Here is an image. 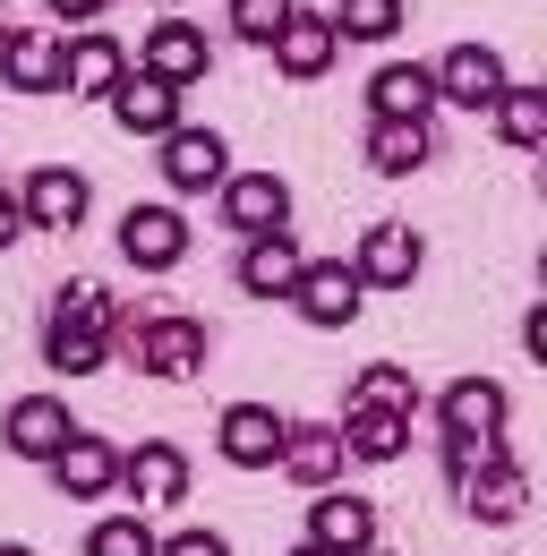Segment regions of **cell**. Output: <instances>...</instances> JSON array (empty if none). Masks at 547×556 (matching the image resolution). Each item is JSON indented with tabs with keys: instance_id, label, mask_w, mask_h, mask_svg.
<instances>
[{
	"instance_id": "obj_1",
	"label": "cell",
	"mask_w": 547,
	"mask_h": 556,
	"mask_svg": "<svg viewBox=\"0 0 547 556\" xmlns=\"http://www.w3.org/2000/svg\"><path fill=\"white\" fill-rule=\"evenodd\" d=\"M120 300L103 291L94 275H77L52 291V308H43V368H68V377H94L112 351H120Z\"/></svg>"
},
{
	"instance_id": "obj_2",
	"label": "cell",
	"mask_w": 547,
	"mask_h": 556,
	"mask_svg": "<svg viewBox=\"0 0 547 556\" xmlns=\"http://www.w3.org/2000/svg\"><path fill=\"white\" fill-rule=\"evenodd\" d=\"M120 351H129L145 377H163V386H180V377H198L214 334H205V317H180V308H163V317H129L120 326Z\"/></svg>"
},
{
	"instance_id": "obj_3",
	"label": "cell",
	"mask_w": 547,
	"mask_h": 556,
	"mask_svg": "<svg viewBox=\"0 0 547 556\" xmlns=\"http://www.w3.org/2000/svg\"><path fill=\"white\" fill-rule=\"evenodd\" d=\"M205 70H214V43H205V26H189V17H163V26H145V43H137V77H154V86L189 94Z\"/></svg>"
},
{
	"instance_id": "obj_4",
	"label": "cell",
	"mask_w": 547,
	"mask_h": 556,
	"mask_svg": "<svg viewBox=\"0 0 547 556\" xmlns=\"http://www.w3.org/2000/svg\"><path fill=\"white\" fill-rule=\"evenodd\" d=\"M129 77V52H120V35H103V26H77L61 43V94L68 103H112V86Z\"/></svg>"
},
{
	"instance_id": "obj_5",
	"label": "cell",
	"mask_w": 547,
	"mask_h": 556,
	"mask_svg": "<svg viewBox=\"0 0 547 556\" xmlns=\"http://www.w3.org/2000/svg\"><path fill=\"white\" fill-rule=\"evenodd\" d=\"M419 266H428V240H419L410 223H368V231H359V257H351L359 291H410Z\"/></svg>"
},
{
	"instance_id": "obj_6",
	"label": "cell",
	"mask_w": 547,
	"mask_h": 556,
	"mask_svg": "<svg viewBox=\"0 0 547 556\" xmlns=\"http://www.w3.org/2000/svg\"><path fill=\"white\" fill-rule=\"evenodd\" d=\"M291 308H300L317 334H342V326L368 308V291H359V275H351L342 257H308V266H300V282H291Z\"/></svg>"
},
{
	"instance_id": "obj_7",
	"label": "cell",
	"mask_w": 547,
	"mask_h": 556,
	"mask_svg": "<svg viewBox=\"0 0 547 556\" xmlns=\"http://www.w3.org/2000/svg\"><path fill=\"white\" fill-rule=\"evenodd\" d=\"M428 77H436V103H462V112H496V94L513 86V70H505L496 43H454Z\"/></svg>"
},
{
	"instance_id": "obj_8",
	"label": "cell",
	"mask_w": 547,
	"mask_h": 556,
	"mask_svg": "<svg viewBox=\"0 0 547 556\" xmlns=\"http://www.w3.org/2000/svg\"><path fill=\"white\" fill-rule=\"evenodd\" d=\"M120 488L137 496V514H163V505L189 496V454L171 437H137L129 454H120Z\"/></svg>"
},
{
	"instance_id": "obj_9",
	"label": "cell",
	"mask_w": 547,
	"mask_h": 556,
	"mask_svg": "<svg viewBox=\"0 0 547 556\" xmlns=\"http://www.w3.org/2000/svg\"><path fill=\"white\" fill-rule=\"evenodd\" d=\"M222 223H231L240 240L291 231V180H282V172H231V180H222Z\"/></svg>"
},
{
	"instance_id": "obj_10",
	"label": "cell",
	"mask_w": 547,
	"mask_h": 556,
	"mask_svg": "<svg viewBox=\"0 0 547 556\" xmlns=\"http://www.w3.org/2000/svg\"><path fill=\"white\" fill-rule=\"evenodd\" d=\"M120 257L137 275H171L189 257V214L180 206H129L120 214Z\"/></svg>"
},
{
	"instance_id": "obj_11",
	"label": "cell",
	"mask_w": 547,
	"mask_h": 556,
	"mask_svg": "<svg viewBox=\"0 0 547 556\" xmlns=\"http://www.w3.org/2000/svg\"><path fill=\"white\" fill-rule=\"evenodd\" d=\"M68 437H77V419H68L61 394H17V403L0 412V445H9L17 463H52Z\"/></svg>"
},
{
	"instance_id": "obj_12",
	"label": "cell",
	"mask_w": 547,
	"mask_h": 556,
	"mask_svg": "<svg viewBox=\"0 0 547 556\" xmlns=\"http://www.w3.org/2000/svg\"><path fill=\"white\" fill-rule=\"evenodd\" d=\"M43 471H52V488H61L68 505H94V496H112V488H120V445H112V437H94V428H77Z\"/></svg>"
},
{
	"instance_id": "obj_13",
	"label": "cell",
	"mask_w": 547,
	"mask_h": 556,
	"mask_svg": "<svg viewBox=\"0 0 547 556\" xmlns=\"http://www.w3.org/2000/svg\"><path fill=\"white\" fill-rule=\"evenodd\" d=\"M308 548L317 556H368L377 548V505L351 496V488H317V505H308Z\"/></svg>"
},
{
	"instance_id": "obj_14",
	"label": "cell",
	"mask_w": 547,
	"mask_h": 556,
	"mask_svg": "<svg viewBox=\"0 0 547 556\" xmlns=\"http://www.w3.org/2000/svg\"><path fill=\"white\" fill-rule=\"evenodd\" d=\"M163 180H171V198H205V189H222L231 180V146H222V129H171L163 138Z\"/></svg>"
},
{
	"instance_id": "obj_15",
	"label": "cell",
	"mask_w": 547,
	"mask_h": 556,
	"mask_svg": "<svg viewBox=\"0 0 547 556\" xmlns=\"http://www.w3.org/2000/svg\"><path fill=\"white\" fill-rule=\"evenodd\" d=\"M86 206H94V189H86L77 163H35V180H26V198H17L26 231H77Z\"/></svg>"
},
{
	"instance_id": "obj_16",
	"label": "cell",
	"mask_w": 547,
	"mask_h": 556,
	"mask_svg": "<svg viewBox=\"0 0 547 556\" xmlns=\"http://www.w3.org/2000/svg\"><path fill=\"white\" fill-rule=\"evenodd\" d=\"M61 26H9L0 35V86L9 94H61Z\"/></svg>"
},
{
	"instance_id": "obj_17",
	"label": "cell",
	"mask_w": 547,
	"mask_h": 556,
	"mask_svg": "<svg viewBox=\"0 0 547 556\" xmlns=\"http://www.w3.org/2000/svg\"><path fill=\"white\" fill-rule=\"evenodd\" d=\"M282 480H300L308 496L342 480V428L334 419H282V454H274Z\"/></svg>"
},
{
	"instance_id": "obj_18",
	"label": "cell",
	"mask_w": 547,
	"mask_h": 556,
	"mask_svg": "<svg viewBox=\"0 0 547 556\" xmlns=\"http://www.w3.org/2000/svg\"><path fill=\"white\" fill-rule=\"evenodd\" d=\"M214 445H222L231 471H274V454H282V412H274V403H231V412L214 419Z\"/></svg>"
},
{
	"instance_id": "obj_19",
	"label": "cell",
	"mask_w": 547,
	"mask_h": 556,
	"mask_svg": "<svg viewBox=\"0 0 547 556\" xmlns=\"http://www.w3.org/2000/svg\"><path fill=\"white\" fill-rule=\"evenodd\" d=\"M454 496H462V514H471V522H496V531H505V522H522V514H531V471H522L513 454H496V463L471 471Z\"/></svg>"
},
{
	"instance_id": "obj_20",
	"label": "cell",
	"mask_w": 547,
	"mask_h": 556,
	"mask_svg": "<svg viewBox=\"0 0 547 556\" xmlns=\"http://www.w3.org/2000/svg\"><path fill=\"white\" fill-rule=\"evenodd\" d=\"M436 419H445V437H505L513 394H505L496 377H454V386L436 394Z\"/></svg>"
},
{
	"instance_id": "obj_21",
	"label": "cell",
	"mask_w": 547,
	"mask_h": 556,
	"mask_svg": "<svg viewBox=\"0 0 547 556\" xmlns=\"http://www.w3.org/2000/svg\"><path fill=\"white\" fill-rule=\"evenodd\" d=\"M266 52H274V70L291 77V86H308V77H326V70H334V52H342V43H334V26H326V9H291V26L274 35Z\"/></svg>"
},
{
	"instance_id": "obj_22",
	"label": "cell",
	"mask_w": 547,
	"mask_h": 556,
	"mask_svg": "<svg viewBox=\"0 0 547 556\" xmlns=\"http://www.w3.org/2000/svg\"><path fill=\"white\" fill-rule=\"evenodd\" d=\"M112 121H120V129H129V138H171V129H180V94H171V86H154V77H120V86H112Z\"/></svg>"
},
{
	"instance_id": "obj_23",
	"label": "cell",
	"mask_w": 547,
	"mask_h": 556,
	"mask_svg": "<svg viewBox=\"0 0 547 556\" xmlns=\"http://www.w3.org/2000/svg\"><path fill=\"white\" fill-rule=\"evenodd\" d=\"M300 240L291 231H274V240H240V291L249 300H291V282H300Z\"/></svg>"
},
{
	"instance_id": "obj_24",
	"label": "cell",
	"mask_w": 547,
	"mask_h": 556,
	"mask_svg": "<svg viewBox=\"0 0 547 556\" xmlns=\"http://www.w3.org/2000/svg\"><path fill=\"white\" fill-rule=\"evenodd\" d=\"M368 112L377 121H428L436 112V77L419 70V61H385V70L368 77Z\"/></svg>"
},
{
	"instance_id": "obj_25",
	"label": "cell",
	"mask_w": 547,
	"mask_h": 556,
	"mask_svg": "<svg viewBox=\"0 0 547 556\" xmlns=\"http://www.w3.org/2000/svg\"><path fill=\"white\" fill-rule=\"evenodd\" d=\"M368 163H377L385 180H410V172L436 163V129H428V121H368Z\"/></svg>"
},
{
	"instance_id": "obj_26",
	"label": "cell",
	"mask_w": 547,
	"mask_h": 556,
	"mask_svg": "<svg viewBox=\"0 0 547 556\" xmlns=\"http://www.w3.org/2000/svg\"><path fill=\"white\" fill-rule=\"evenodd\" d=\"M342 412H385V419H419V377L394 368V359H377V368H359L351 377V394H342Z\"/></svg>"
},
{
	"instance_id": "obj_27",
	"label": "cell",
	"mask_w": 547,
	"mask_h": 556,
	"mask_svg": "<svg viewBox=\"0 0 547 556\" xmlns=\"http://www.w3.org/2000/svg\"><path fill=\"white\" fill-rule=\"evenodd\" d=\"M403 454H410V419L342 412V463H403Z\"/></svg>"
},
{
	"instance_id": "obj_28",
	"label": "cell",
	"mask_w": 547,
	"mask_h": 556,
	"mask_svg": "<svg viewBox=\"0 0 547 556\" xmlns=\"http://www.w3.org/2000/svg\"><path fill=\"white\" fill-rule=\"evenodd\" d=\"M496 138L513 146V154H539L547 146V86H522V77H513V86L496 94Z\"/></svg>"
},
{
	"instance_id": "obj_29",
	"label": "cell",
	"mask_w": 547,
	"mask_h": 556,
	"mask_svg": "<svg viewBox=\"0 0 547 556\" xmlns=\"http://www.w3.org/2000/svg\"><path fill=\"white\" fill-rule=\"evenodd\" d=\"M326 26H334V43H394L403 35V0H334Z\"/></svg>"
},
{
	"instance_id": "obj_30",
	"label": "cell",
	"mask_w": 547,
	"mask_h": 556,
	"mask_svg": "<svg viewBox=\"0 0 547 556\" xmlns=\"http://www.w3.org/2000/svg\"><path fill=\"white\" fill-rule=\"evenodd\" d=\"M86 556H154V531H145V514H103V522L86 531Z\"/></svg>"
},
{
	"instance_id": "obj_31",
	"label": "cell",
	"mask_w": 547,
	"mask_h": 556,
	"mask_svg": "<svg viewBox=\"0 0 547 556\" xmlns=\"http://www.w3.org/2000/svg\"><path fill=\"white\" fill-rule=\"evenodd\" d=\"M291 9H300V0H231V35H240V43H274V35L291 26Z\"/></svg>"
},
{
	"instance_id": "obj_32",
	"label": "cell",
	"mask_w": 547,
	"mask_h": 556,
	"mask_svg": "<svg viewBox=\"0 0 547 556\" xmlns=\"http://www.w3.org/2000/svg\"><path fill=\"white\" fill-rule=\"evenodd\" d=\"M496 454H513V445H505V437H445V480L462 488L471 471H487Z\"/></svg>"
},
{
	"instance_id": "obj_33",
	"label": "cell",
	"mask_w": 547,
	"mask_h": 556,
	"mask_svg": "<svg viewBox=\"0 0 547 556\" xmlns=\"http://www.w3.org/2000/svg\"><path fill=\"white\" fill-rule=\"evenodd\" d=\"M154 556H231L222 531H171V540H154Z\"/></svg>"
},
{
	"instance_id": "obj_34",
	"label": "cell",
	"mask_w": 547,
	"mask_h": 556,
	"mask_svg": "<svg viewBox=\"0 0 547 556\" xmlns=\"http://www.w3.org/2000/svg\"><path fill=\"white\" fill-rule=\"evenodd\" d=\"M43 9H52V17H61V26H94V17H103V9H112V0H43Z\"/></svg>"
},
{
	"instance_id": "obj_35",
	"label": "cell",
	"mask_w": 547,
	"mask_h": 556,
	"mask_svg": "<svg viewBox=\"0 0 547 556\" xmlns=\"http://www.w3.org/2000/svg\"><path fill=\"white\" fill-rule=\"evenodd\" d=\"M17 240H26V214H17V198L0 189V249H17Z\"/></svg>"
},
{
	"instance_id": "obj_36",
	"label": "cell",
	"mask_w": 547,
	"mask_h": 556,
	"mask_svg": "<svg viewBox=\"0 0 547 556\" xmlns=\"http://www.w3.org/2000/svg\"><path fill=\"white\" fill-rule=\"evenodd\" d=\"M522 351H531V359H547V308H531V317H522Z\"/></svg>"
},
{
	"instance_id": "obj_37",
	"label": "cell",
	"mask_w": 547,
	"mask_h": 556,
	"mask_svg": "<svg viewBox=\"0 0 547 556\" xmlns=\"http://www.w3.org/2000/svg\"><path fill=\"white\" fill-rule=\"evenodd\" d=\"M291 556H317V548H308V540H300V548H291Z\"/></svg>"
},
{
	"instance_id": "obj_38",
	"label": "cell",
	"mask_w": 547,
	"mask_h": 556,
	"mask_svg": "<svg viewBox=\"0 0 547 556\" xmlns=\"http://www.w3.org/2000/svg\"><path fill=\"white\" fill-rule=\"evenodd\" d=\"M0 556H35V548H0Z\"/></svg>"
},
{
	"instance_id": "obj_39",
	"label": "cell",
	"mask_w": 547,
	"mask_h": 556,
	"mask_svg": "<svg viewBox=\"0 0 547 556\" xmlns=\"http://www.w3.org/2000/svg\"><path fill=\"white\" fill-rule=\"evenodd\" d=\"M163 9H180V0H163Z\"/></svg>"
},
{
	"instance_id": "obj_40",
	"label": "cell",
	"mask_w": 547,
	"mask_h": 556,
	"mask_svg": "<svg viewBox=\"0 0 547 556\" xmlns=\"http://www.w3.org/2000/svg\"><path fill=\"white\" fill-rule=\"evenodd\" d=\"M0 35H9V17H0Z\"/></svg>"
},
{
	"instance_id": "obj_41",
	"label": "cell",
	"mask_w": 547,
	"mask_h": 556,
	"mask_svg": "<svg viewBox=\"0 0 547 556\" xmlns=\"http://www.w3.org/2000/svg\"><path fill=\"white\" fill-rule=\"evenodd\" d=\"M368 556H385V548H368Z\"/></svg>"
}]
</instances>
